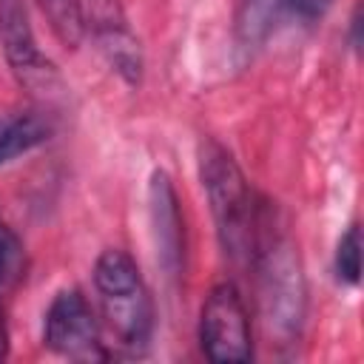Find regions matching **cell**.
Here are the masks:
<instances>
[{"instance_id":"1","label":"cell","mask_w":364,"mask_h":364,"mask_svg":"<svg viewBox=\"0 0 364 364\" xmlns=\"http://www.w3.org/2000/svg\"><path fill=\"white\" fill-rule=\"evenodd\" d=\"M199 179L213 213L222 250L233 262H250L267 210L256 199L236 159L213 139L199 145Z\"/></svg>"},{"instance_id":"2","label":"cell","mask_w":364,"mask_h":364,"mask_svg":"<svg viewBox=\"0 0 364 364\" xmlns=\"http://www.w3.org/2000/svg\"><path fill=\"white\" fill-rule=\"evenodd\" d=\"M250 264L259 276V304L264 327L279 338V344H290L304 324L307 284L293 239L282 230H273L270 213L264 216Z\"/></svg>"},{"instance_id":"3","label":"cell","mask_w":364,"mask_h":364,"mask_svg":"<svg viewBox=\"0 0 364 364\" xmlns=\"http://www.w3.org/2000/svg\"><path fill=\"white\" fill-rule=\"evenodd\" d=\"M94 287L119 347L134 355L145 353L154 336V299L136 262L119 247L102 250L94 262Z\"/></svg>"},{"instance_id":"4","label":"cell","mask_w":364,"mask_h":364,"mask_svg":"<svg viewBox=\"0 0 364 364\" xmlns=\"http://www.w3.org/2000/svg\"><path fill=\"white\" fill-rule=\"evenodd\" d=\"M199 344L205 358L213 364L253 358L250 318L236 284L222 282L205 296L199 313Z\"/></svg>"},{"instance_id":"5","label":"cell","mask_w":364,"mask_h":364,"mask_svg":"<svg viewBox=\"0 0 364 364\" xmlns=\"http://www.w3.org/2000/svg\"><path fill=\"white\" fill-rule=\"evenodd\" d=\"M43 341L51 353L71 361H105L108 350L100 338V324L82 290L65 287L60 290L43 321Z\"/></svg>"},{"instance_id":"6","label":"cell","mask_w":364,"mask_h":364,"mask_svg":"<svg viewBox=\"0 0 364 364\" xmlns=\"http://www.w3.org/2000/svg\"><path fill=\"white\" fill-rule=\"evenodd\" d=\"M0 48L11 74L28 91H51L60 82L54 65L37 46L26 0H0Z\"/></svg>"},{"instance_id":"7","label":"cell","mask_w":364,"mask_h":364,"mask_svg":"<svg viewBox=\"0 0 364 364\" xmlns=\"http://www.w3.org/2000/svg\"><path fill=\"white\" fill-rule=\"evenodd\" d=\"M82 23L85 31L94 34L108 65L131 85L139 82L142 74V51L128 28L125 11L119 0H82Z\"/></svg>"},{"instance_id":"8","label":"cell","mask_w":364,"mask_h":364,"mask_svg":"<svg viewBox=\"0 0 364 364\" xmlns=\"http://www.w3.org/2000/svg\"><path fill=\"white\" fill-rule=\"evenodd\" d=\"M148 205H151V225H154V242H156V259L168 276H176L182 267V247H185V230H182V213L179 199L171 185V176L165 171H156L148 185Z\"/></svg>"},{"instance_id":"9","label":"cell","mask_w":364,"mask_h":364,"mask_svg":"<svg viewBox=\"0 0 364 364\" xmlns=\"http://www.w3.org/2000/svg\"><path fill=\"white\" fill-rule=\"evenodd\" d=\"M333 0H242L236 17V34L245 46L262 43L284 17L318 20Z\"/></svg>"},{"instance_id":"10","label":"cell","mask_w":364,"mask_h":364,"mask_svg":"<svg viewBox=\"0 0 364 364\" xmlns=\"http://www.w3.org/2000/svg\"><path fill=\"white\" fill-rule=\"evenodd\" d=\"M54 134L51 119L43 111H20L0 122V165L26 156Z\"/></svg>"},{"instance_id":"11","label":"cell","mask_w":364,"mask_h":364,"mask_svg":"<svg viewBox=\"0 0 364 364\" xmlns=\"http://www.w3.org/2000/svg\"><path fill=\"white\" fill-rule=\"evenodd\" d=\"M54 37L65 48H77L85 37V23H82V0H37Z\"/></svg>"},{"instance_id":"12","label":"cell","mask_w":364,"mask_h":364,"mask_svg":"<svg viewBox=\"0 0 364 364\" xmlns=\"http://www.w3.org/2000/svg\"><path fill=\"white\" fill-rule=\"evenodd\" d=\"M26 276V247L23 239L0 219V287L17 284Z\"/></svg>"},{"instance_id":"13","label":"cell","mask_w":364,"mask_h":364,"mask_svg":"<svg viewBox=\"0 0 364 364\" xmlns=\"http://www.w3.org/2000/svg\"><path fill=\"white\" fill-rule=\"evenodd\" d=\"M336 276L344 284H358L361 279V228L350 225L336 247Z\"/></svg>"},{"instance_id":"14","label":"cell","mask_w":364,"mask_h":364,"mask_svg":"<svg viewBox=\"0 0 364 364\" xmlns=\"http://www.w3.org/2000/svg\"><path fill=\"white\" fill-rule=\"evenodd\" d=\"M9 355V324H6V313L0 304V361Z\"/></svg>"},{"instance_id":"15","label":"cell","mask_w":364,"mask_h":364,"mask_svg":"<svg viewBox=\"0 0 364 364\" xmlns=\"http://www.w3.org/2000/svg\"><path fill=\"white\" fill-rule=\"evenodd\" d=\"M358 28H361V20H358V9H355V11H353V20H350V43H353V48H355V51H358V46H361Z\"/></svg>"}]
</instances>
